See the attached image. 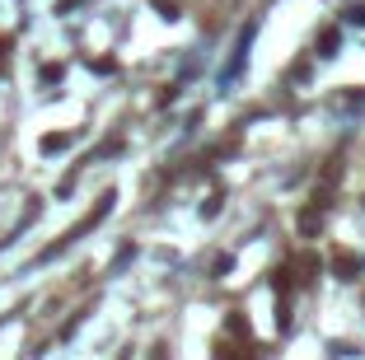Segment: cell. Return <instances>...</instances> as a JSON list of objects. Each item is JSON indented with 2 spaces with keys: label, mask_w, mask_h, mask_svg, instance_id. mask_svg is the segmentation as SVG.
I'll use <instances>...</instances> for the list:
<instances>
[{
  "label": "cell",
  "mask_w": 365,
  "mask_h": 360,
  "mask_svg": "<svg viewBox=\"0 0 365 360\" xmlns=\"http://www.w3.org/2000/svg\"><path fill=\"white\" fill-rule=\"evenodd\" d=\"M70 145V136L66 131H57V136H43V155H57V150H66Z\"/></svg>",
  "instance_id": "2"
},
{
  "label": "cell",
  "mask_w": 365,
  "mask_h": 360,
  "mask_svg": "<svg viewBox=\"0 0 365 360\" xmlns=\"http://www.w3.org/2000/svg\"><path fill=\"white\" fill-rule=\"evenodd\" d=\"M5 47H10V38H0V57H5Z\"/></svg>",
  "instance_id": "6"
},
{
  "label": "cell",
  "mask_w": 365,
  "mask_h": 360,
  "mask_svg": "<svg viewBox=\"0 0 365 360\" xmlns=\"http://www.w3.org/2000/svg\"><path fill=\"white\" fill-rule=\"evenodd\" d=\"M271 285H276V290L286 295V290H290V267H281V271H271Z\"/></svg>",
  "instance_id": "3"
},
{
  "label": "cell",
  "mask_w": 365,
  "mask_h": 360,
  "mask_svg": "<svg viewBox=\"0 0 365 360\" xmlns=\"http://www.w3.org/2000/svg\"><path fill=\"white\" fill-rule=\"evenodd\" d=\"M333 271L342 276V281H356V276H361V257H351V253H337V257H333Z\"/></svg>",
  "instance_id": "1"
},
{
  "label": "cell",
  "mask_w": 365,
  "mask_h": 360,
  "mask_svg": "<svg viewBox=\"0 0 365 360\" xmlns=\"http://www.w3.org/2000/svg\"><path fill=\"white\" fill-rule=\"evenodd\" d=\"M155 10H159L164 19H174V15H178V5H174V0H155Z\"/></svg>",
  "instance_id": "4"
},
{
  "label": "cell",
  "mask_w": 365,
  "mask_h": 360,
  "mask_svg": "<svg viewBox=\"0 0 365 360\" xmlns=\"http://www.w3.org/2000/svg\"><path fill=\"white\" fill-rule=\"evenodd\" d=\"M347 19H356V24H365V5H351V10H347Z\"/></svg>",
  "instance_id": "5"
}]
</instances>
